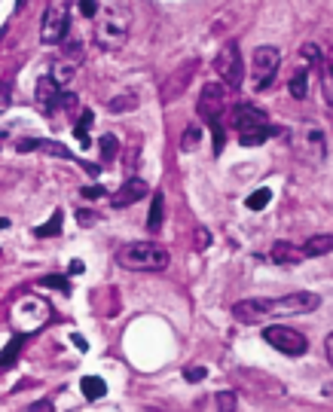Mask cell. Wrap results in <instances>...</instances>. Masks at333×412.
<instances>
[{"label":"cell","instance_id":"cell-27","mask_svg":"<svg viewBox=\"0 0 333 412\" xmlns=\"http://www.w3.org/2000/svg\"><path fill=\"white\" fill-rule=\"evenodd\" d=\"M89 126H92V110H83V113H80L77 129H73V135H77V141L83 147H89Z\"/></svg>","mask_w":333,"mask_h":412},{"label":"cell","instance_id":"cell-29","mask_svg":"<svg viewBox=\"0 0 333 412\" xmlns=\"http://www.w3.org/2000/svg\"><path fill=\"white\" fill-rule=\"evenodd\" d=\"M40 284L43 287H55V290H62V293H71V284H68V278L64 275H43Z\"/></svg>","mask_w":333,"mask_h":412},{"label":"cell","instance_id":"cell-1","mask_svg":"<svg viewBox=\"0 0 333 412\" xmlns=\"http://www.w3.org/2000/svg\"><path fill=\"white\" fill-rule=\"evenodd\" d=\"M321 306L318 293H309V290H294V293H285L278 299H242V303L233 306V315L235 321L242 324H260L272 315H309Z\"/></svg>","mask_w":333,"mask_h":412},{"label":"cell","instance_id":"cell-3","mask_svg":"<svg viewBox=\"0 0 333 412\" xmlns=\"http://www.w3.org/2000/svg\"><path fill=\"white\" fill-rule=\"evenodd\" d=\"M116 263L132 272H162L168 266V251L150 241H132L116 251Z\"/></svg>","mask_w":333,"mask_h":412},{"label":"cell","instance_id":"cell-20","mask_svg":"<svg viewBox=\"0 0 333 412\" xmlns=\"http://www.w3.org/2000/svg\"><path fill=\"white\" fill-rule=\"evenodd\" d=\"M321 92L327 98V104L333 107V53L321 58Z\"/></svg>","mask_w":333,"mask_h":412},{"label":"cell","instance_id":"cell-15","mask_svg":"<svg viewBox=\"0 0 333 412\" xmlns=\"http://www.w3.org/2000/svg\"><path fill=\"white\" fill-rule=\"evenodd\" d=\"M196 64H199V62H187V64H183V68L174 73V83H172V79H168V83L162 86V98H165V101H174L177 95H181L183 89H187V83H190V73L196 71Z\"/></svg>","mask_w":333,"mask_h":412},{"label":"cell","instance_id":"cell-19","mask_svg":"<svg viewBox=\"0 0 333 412\" xmlns=\"http://www.w3.org/2000/svg\"><path fill=\"white\" fill-rule=\"evenodd\" d=\"M80 391H83L86 400H98V397H105L107 385H105V379H98V376H83L80 379Z\"/></svg>","mask_w":333,"mask_h":412},{"label":"cell","instance_id":"cell-28","mask_svg":"<svg viewBox=\"0 0 333 412\" xmlns=\"http://www.w3.org/2000/svg\"><path fill=\"white\" fill-rule=\"evenodd\" d=\"M58 232H62V211H55L49 223H43V226H37L34 230L37 238H46V235H58Z\"/></svg>","mask_w":333,"mask_h":412},{"label":"cell","instance_id":"cell-37","mask_svg":"<svg viewBox=\"0 0 333 412\" xmlns=\"http://www.w3.org/2000/svg\"><path fill=\"white\" fill-rule=\"evenodd\" d=\"M6 107H10V86L3 83V86H0V113H3Z\"/></svg>","mask_w":333,"mask_h":412},{"label":"cell","instance_id":"cell-22","mask_svg":"<svg viewBox=\"0 0 333 412\" xmlns=\"http://www.w3.org/2000/svg\"><path fill=\"white\" fill-rule=\"evenodd\" d=\"M269 198H272V189L269 187H260V189H254V193L245 198V208L248 211H263L266 205H269Z\"/></svg>","mask_w":333,"mask_h":412},{"label":"cell","instance_id":"cell-39","mask_svg":"<svg viewBox=\"0 0 333 412\" xmlns=\"http://www.w3.org/2000/svg\"><path fill=\"white\" fill-rule=\"evenodd\" d=\"M324 348H327V360H330V366H333V333L327 336V342H324Z\"/></svg>","mask_w":333,"mask_h":412},{"label":"cell","instance_id":"cell-16","mask_svg":"<svg viewBox=\"0 0 333 412\" xmlns=\"http://www.w3.org/2000/svg\"><path fill=\"white\" fill-rule=\"evenodd\" d=\"M276 126H269V122H266V126H251V129H242L239 131V144L242 147H260L266 138L269 135H276Z\"/></svg>","mask_w":333,"mask_h":412},{"label":"cell","instance_id":"cell-21","mask_svg":"<svg viewBox=\"0 0 333 412\" xmlns=\"http://www.w3.org/2000/svg\"><path fill=\"white\" fill-rule=\"evenodd\" d=\"M330 251H333V235H315V238H309L306 247H303L306 256H324Z\"/></svg>","mask_w":333,"mask_h":412},{"label":"cell","instance_id":"cell-14","mask_svg":"<svg viewBox=\"0 0 333 412\" xmlns=\"http://www.w3.org/2000/svg\"><path fill=\"white\" fill-rule=\"evenodd\" d=\"M269 260L278 263V266H294V263L306 260V254H303V247H294L291 241H276L269 251Z\"/></svg>","mask_w":333,"mask_h":412},{"label":"cell","instance_id":"cell-44","mask_svg":"<svg viewBox=\"0 0 333 412\" xmlns=\"http://www.w3.org/2000/svg\"><path fill=\"white\" fill-rule=\"evenodd\" d=\"M28 3V0H19V10H21V6H25Z\"/></svg>","mask_w":333,"mask_h":412},{"label":"cell","instance_id":"cell-36","mask_svg":"<svg viewBox=\"0 0 333 412\" xmlns=\"http://www.w3.org/2000/svg\"><path fill=\"white\" fill-rule=\"evenodd\" d=\"M105 193H107V189L101 187V183H98V187H86V189H83V196L89 198V202H95V198H101Z\"/></svg>","mask_w":333,"mask_h":412},{"label":"cell","instance_id":"cell-10","mask_svg":"<svg viewBox=\"0 0 333 412\" xmlns=\"http://www.w3.org/2000/svg\"><path fill=\"white\" fill-rule=\"evenodd\" d=\"M34 98H37V107H40V110H46V113H53V110H58L62 104H71V98H73V95L62 92V86H58L53 77H40V79H37Z\"/></svg>","mask_w":333,"mask_h":412},{"label":"cell","instance_id":"cell-11","mask_svg":"<svg viewBox=\"0 0 333 412\" xmlns=\"http://www.w3.org/2000/svg\"><path fill=\"white\" fill-rule=\"evenodd\" d=\"M229 122L242 131V129H251V126H266L269 116H266L263 110H257L254 104H235L233 113H229Z\"/></svg>","mask_w":333,"mask_h":412},{"label":"cell","instance_id":"cell-6","mask_svg":"<svg viewBox=\"0 0 333 412\" xmlns=\"http://www.w3.org/2000/svg\"><path fill=\"white\" fill-rule=\"evenodd\" d=\"M68 28H71L68 3H64V0H49V3H46V12H43L40 40L49 43V46H58V43L68 37Z\"/></svg>","mask_w":333,"mask_h":412},{"label":"cell","instance_id":"cell-38","mask_svg":"<svg viewBox=\"0 0 333 412\" xmlns=\"http://www.w3.org/2000/svg\"><path fill=\"white\" fill-rule=\"evenodd\" d=\"M68 272H71V275H83V272H86V266H83V260H73L71 266H68Z\"/></svg>","mask_w":333,"mask_h":412},{"label":"cell","instance_id":"cell-33","mask_svg":"<svg viewBox=\"0 0 333 412\" xmlns=\"http://www.w3.org/2000/svg\"><path fill=\"white\" fill-rule=\"evenodd\" d=\"M303 55H306L309 62H321V58H324L321 46H315V43H306V46H303Z\"/></svg>","mask_w":333,"mask_h":412},{"label":"cell","instance_id":"cell-43","mask_svg":"<svg viewBox=\"0 0 333 412\" xmlns=\"http://www.w3.org/2000/svg\"><path fill=\"white\" fill-rule=\"evenodd\" d=\"M6 141V129H0V144H3Z\"/></svg>","mask_w":333,"mask_h":412},{"label":"cell","instance_id":"cell-18","mask_svg":"<svg viewBox=\"0 0 333 412\" xmlns=\"http://www.w3.org/2000/svg\"><path fill=\"white\" fill-rule=\"evenodd\" d=\"M162 220H165V198H162V193H156L153 196V202H150V214H147V230L159 232Z\"/></svg>","mask_w":333,"mask_h":412},{"label":"cell","instance_id":"cell-9","mask_svg":"<svg viewBox=\"0 0 333 412\" xmlns=\"http://www.w3.org/2000/svg\"><path fill=\"white\" fill-rule=\"evenodd\" d=\"M224 107H226V86H220V83L202 86V95H199V101H196V110H199V116H202L208 126L220 120Z\"/></svg>","mask_w":333,"mask_h":412},{"label":"cell","instance_id":"cell-8","mask_svg":"<svg viewBox=\"0 0 333 412\" xmlns=\"http://www.w3.org/2000/svg\"><path fill=\"white\" fill-rule=\"evenodd\" d=\"M214 71L220 73V83L226 89H239L242 79H245V68H242V53H239V43L229 40L224 49L214 58Z\"/></svg>","mask_w":333,"mask_h":412},{"label":"cell","instance_id":"cell-42","mask_svg":"<svg viewBox=\"0 0 333 412\" xmlns=\"http://www.w3.org/2000/svg\"><path fill=\"white\" fill-rule=\"evenodd\" d=\"M34 409H53V400H40V403H34Z\"/></svg>","mask_w":333,"mask_h":412},{"label":"cell","instance_id":"cell-7","mask_svg":"<svg viewBox=\"0 0 333 412\" xmlns=\"http://www.w3.org/2000/svg\"><path fill=\"white\" fill-rule=\"evenodd\" d=\"M263 342H269L276 351L291 355V357H300V355H306L309 351L306 336H303L300 330H294V327H285V324H269V327L263 330Z\"/></svg>","mask_w":333,"mask_h":412},{"label":"cell","instance_id":"cell-13","mask_svg":"<svg viewBox=\"0 0 333 412\" xmlns=\"http://www.w3.org/2000/svg\"><path fill=\"white\" fill-rule=\"evenodd\" d=\"M16 150H19V153L43 150V153H49V156H58V159H73V153L68 150V147H62L58 141H37V138H25V141H19Z\"/></svg>","mask_w":333,"mask_h":412},{"label":"cell","instance_id":"cell-31","mask_svg":"<svg viewBox=\"0 0 333 412\" xmlns=\"http://www.w3.org/2000/svg\"><path fill=\"white\" fill-rule=\"evenodd\" d=\"M205 376H208L205 366H187V370H183V379H187V382H202Z\"/></svg>","mask_w":333,"mask_h":412},{"label":"cell","instance_id":"cell-23","mask_svg":"<svg viewBox=\"0 0 333 412\" xmlns=\"http://www.w3.org/2000/svg\"><path fill=\"white\" fill-rule=\"evenodd\" d=\"M306 86H309V71H306V68L294 71L291 83H287V89H291L294 98H306Z\"/></svg>","mask_w":333,"mask_h":412},{"label":"cell","instance_id":"cell-30","mask_svg":"<svg viewBox=\"0 0 333 412\" xmlns=\"http://www.w3.org/2000/svg\"><path fill=\"white\" fill-rule=\"evenodd\" d=\"M211 131H214V153L220 156V150H224V141H226V131H224V126H220V120L211 122Z\"/></svg>","mask_w":333,"mask_h":412},{"label":"cell","instance_id":"cell-17","mask_svg":"<svg viewBox=\"0 0 333 412\" xmlns=\"http://www.w3.org/2000/svg\"><path fill=\"white\" fill-rule=\"evenodd\" d=\"M25 342H28V333L25 336L19 333V336H12V339L6 342V348L0 351V373H6L12 364H16L19 355H21V348H25Z\"/></svg>","mask_w":333,"mask_h":412},{"label":"cell","instance_id":"cell-26","mask_svg":"<svg viewBox=\"0 0 333 412\" xmlns=\"http://www.w3.org/2000/svg\"><path fill=\"white\" fill-rule=\"evenodd\" d=\"M107 107L110 110H114V113H123V110H135L138 107V98H135V95H116V98H110L107 101Z\"/></svg>","mask_w":333,"mask_h":412},{"label":"cell","instance_id":"cell-34","mask_svg":"<svg viewBox=\"0 0 333 412\" xmlns=\"http://www.w3.org/2000/svg\"><path fill=\"white\" fill-rule=\"evenodd\" d=\"M80 12H83L86 19H95V12H98V0H80Z\"/></svg>","mask_w":333,"mask_h":412},{"label":"cell","instance_id":"cell-25","mask_svg":"<svg viewBox=\"0 0 333 412\" xmlns=\"http://www.w3.org/2000/svg\"><path fill=\"white\" fill-rule=\"evenodd\" d=\"M202 141V126L199 122H193V126H187V131H183V138H181V150L183 153H190V150H196V144Z\"/></svg>","mask_w":333,"mask_h":412},{"label":"cell","instance_id":"cell-2","mask_svg":"<svg viewBox=\"0 0 333 412\" xmlns=\"http://www.w3.org/2000/svg\"><path fill=\"white\" fill-rule=\"evenodd\" d=\"M101 10L95 12L98 25H95V40L105 49H120L129 40L132 28V10L129 0H98Z\"/></svg>","mask_w":333,"mask_h":412},{"label":"cell","instance_id":"cell-4","mask_svg":"<svg viewBox=\"0 0 333 412\" xmlns=\"http://www.w3.org/2000/svg\"><path fill=\"white\" fill-rule=\"evenodd\" d=\"M291 150L294 156L306 165H321L327 159V141H324V131L315 126V122L303 120L291 135Z\"/></svg>","mask_w":333,"mask_h":412},{"label":"cell","instance_id":"cell-40","mask_svg":"<svg viewBox=\"0 0 333 412\" xmlns=\"http://www.w3.org/2000/svg\"><path fill=\"white\" fill-rule=\"evenodd\" d=\"M80 223H83V226H92V223H95V217L89 214V211H83V214H80Z\"/></svg>","mask_w":333,"mask_h":412},{"label":"cell","instance_id":"cell-35","mask_svg":"<svg viewBox=\"0 0 333 412\" xmlns=\"http://www.w3.org/2000/svg\"><path fill=\"white\" fill-rule=\"evenodd\" d=\"M196 238H199V251H205V247H208L211 245V235H208V230H205V226H199V230H196Z\"/></svg>","mask_w":333,"mask_h":412},{"label":"cell","instance_id":"cell-12","mask_svg":"<svg viewBox=\"0 0 333 412\" xmlns=\"http://www.w3.org/2000/svg\"><path fill=\"white\" fill-rule=\"evenodd\" d=\"M147 196V183L141 180V178H129L120 187V193H116V198H114V208H129V205H135V202H141V198Z\"/></svg>","mask_w":333,"mask_h":412},{"label":"cell","instance_id":"cell-41","mask_svg":"<svg viewBox=\"0 0 333 412\" xmlns=\"http://www.w3.org/2000/svg\"><path fill=\"white\" fill-rule=\"evenodd\" d=\"M73 342H77V348H80V351H86V348H89V342L83 339V336H73Z\"/></svg>","mask_w":333,"mask_h":412},{"label":"cell","instance_id":"cell-5","mask_svg":"<svg viewBox=\"0 0 333 412\" xmlns=\"http://www.w3.org/2000/svg\"><path fill=\"white\" fill-rule=\"evenodd\" d=\"M281 64V53L276 46H257L254 55H251V89L263 92L266 86H272Z\"/></svg>","mask_w":333,"mask_h":412},{"label":"cell","instance_id":"cell-24","mask_svg":"<svg viewBox=\"0 0 333 412\" xmlns=\"http://www.w3.org/2000/svg\"><path fill=\"white\" fill-rule=\"evenodd\" d=\"M98 150H101V159L105 162H114L116 153H120V141L114 135H101L98 138Z\"/></svg>","mask_w":333,"mask_h":412},{"label":"cell","instance_id":"cell-32","mask_svg":"<svg viewBox=\"0 0 333 412\" xmlns=\"http://www.w3.org/2000/svg\"><path fill=\"white\" fill-rule=\"evenodd\" d=\"M214 403H217L220 409H235V394L233 391H224V394H217V400H214Z\"/></svg>","mask_w":333,"mask_h":412}]
</instances>
